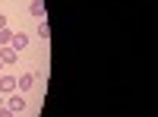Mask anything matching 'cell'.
<instances>
[{"instance_id":"8992f818","label":"cell","mask_w":158,"mask_h":117,"mask_svg":"<svg viewBox=\"0 0 158 117\" xmlns=\"http://www.w3.org/2000/svg\"><path fill=\"white\" fill-rule=\"evenodd\" d=\"M29 13H32L35 19H44V0H32V3H29Z\"/></svg>"},{"instance_id":"8fae6325","label":"cell","mask_w":158,"mask_h":117,"mask_svg":"<svg viewBox=\"0 0 158 117\" xmlns=\"http://www.w3.org/2000/svg\"><path fill=\"white\" fill-rule=\"evenodd\" d=\"M0 108H6V101H3V95H0Z\"/></svg>"},{"instance_id":"6da1fadb","label":"cell","mask_w":158,"mask_h":117,"mask_svg":"<svg viewBox=\"0 0 158 117\" xmlns=\"http://www.w3.org/2000/svg\"><path fill=\"white\" fill-rule=\"evenodd\" d=\"M35 79H41V73H22L16 79V89H19V92H29V89L35 86Z\"/></svg>"},{"instance_id":"9c48e42d","label":"cell","mask_w":158,"mask_h":117,"mask_svg":"<svg viewBox=\"0 0 158 117\" xmlns=\"http://www.w3.org/2000/svg\"><path fill=\"white\" fill-rule=\"evenodd\" d=\"M0 117H16V114H13L10 108H0Z\"/></svg>"},{"instance_id":"5b68a950","label":"cell","mask_w":158,"mask_h":117,"mask_svg":"<svg viewBox=\"0 0 158 117\" xmlns=\"http://www.w3.org/2000/svg\"><path fill=\"white\" fill-rule=\"evenodd\" d=\"M0 63H19V51H13V48H0Z\"/></svg>"},{"instance_id":"7c38bea8","label":"cell","mask_w":158,"mask_h":117,"mask_svg":"<svg viewBox=\"0 0 158 117\" xmlns=\"http://www.w3.org/2000/svg\"><path fill=\"white\" fill-rule=\"evenodd\" d=\"M0 73H3V63H0Z\"/></svg>"},{"instance_id":"ba28073f","label":"cell","mask_w":158,"mask_h":117,"mask_svg":"<svg viewBox=\"0 0 158 117\" xmlns=\"http://www.w3.org/2000/svg\"><path fill=\"white\" fill-rule=\"evenodd\" d=\"M10 41H13V32L10 29H0V48H10Z\"/></svg>"},{"instance_id":"52a82bcc","label":"cell","mask_w":158,"mask_h":117,"mask_svg":"<svg viewBox=\"0 0 158 117\" xmlns=\"http://www.w3.org/2000/svg\"><path fill=\"white\" fill-rule=\"evenodd\" d=\"M38 38H41V41H48L51 38V25H48V19H38V32H35Z\"/></svg>"},{"instance_id":"277c9868","label":"cell","mask_w":158,"mask_h":117,"mask_svg":"<svg viewBox=\"0 0 158 117\" xmlns=\"http://www.w3.org/2000/svg\"><path fill=\"white\" fill-rule=\"evenodd\" d=\"M6 108H10L13 114H16V111H25V98H22V95H16V92H13V95L6 98Z\"/></svg>"},{"instance_id":"7a4b0ae2","label":"cell","mask_w":158,"mask_h":117,"mask_svg":"<svg viewBox=\"0 0 158 117\" xmlns=\"http://www.w3.org/2000/svg\"><path fill=\"white\" fill-rule=\"evenodd\" d=\"M16 92V76H3L0 73V95H13Z\"/></svg>"},{"instance_id":"3957f363","label":"cell","mask_w":158,"mask_h":117,"mask_svg":"<svg viewBox=\"0 0 158 117\" xmlns=\"http://www.w3.org/2000/svg\"><path fill=\"white\" fill-rule=\"evenodd\" d=\"M10 48H13V51H25V48H29V35H25V32H13Z\"/></svg>"},{"instance_id":"30bf717a","label":"cell","mask_w":158,"mask_h":117,"mask_svg":"<svg viewBox=\"0 0 158 117\" xmlns=\"http://www.w3.org/2000/svg\"><path fill=\"white\" fill-rule=\"evenodd\" d=\"M0 29H6V16H3V13H0Z\"/></svg>"}]
</instances>
